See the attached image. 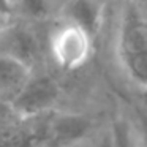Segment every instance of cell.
I'll use <instances>...</instances> for the list:
<instances>
[{
  "mask_svg": "<svg viewBox=\"0 0 147 147\" xmlns=\"http://www.w3.org/2000/svg\"><path fill=\"white\" fill-rule=\"evenodd\" d=\"M115 59L131 86L147 93V11L128 3L114 38Z\"/></svg>",
  "mask_w": 147,
  "mask_h": 147,
  "instance_id": "6da1fadb",
  "label": "cell"
},
{
  "mask_svg": "<svg viewBox=\"0 0 147 147\" xmlns=\"http://www.w3.org/2000/svg\"><path fill=\"white\" fill-rule=\"evenodd\" d=\"M49 51L59 68L73 71L81 68L90 59L93 38L79 27L62 21L49 36Z\"/></svg>",
  "mask_w": 147,
  "mask_h": 147,
  "instance_id": "7a4b0ae2",
  "label": "cell"
},
{
  "mask_svg": "<svg viewBox=\"0 0 147 147\" xmlns=\"http://www.w3.org/2000/svg\"><path fill=\"white\" fill-rule=\"evenodd\" d=\"M62 89L59 81L45 71L33 70L24 87L11 101L19 117H32L57 109Z\"/></svg>",
  "mask_w": 147,
  "mask_h": 147,
  "instance_id": "3957f363",
  "label": "cell"
},
{
  "mask_svg": "<svg viewBox=\"0 0 147 147\" xmlns=\"http://www.w3.org/2000/svg\"><path fill=\"white\" fill-rule=\"evenodd\" d=\"M0 52L35 70L36 62L41 57V43L29 24H11L0 30Z\"/></svg>",
  "mask_w": 147,
  "mask_h": 147,
  "instance_id": "277c9868",
  "label": "cell"
},
{
  "mask_svg": "<svg viewBox=\"0 0 147 147\" xmlns=\"http://www.w3.org/2000/svg\"><path fill=\"white\" fill-rule=\"evenodd\" d=\"M105 10L103 0H71L59 13L62 21L79 27L93 38L103 27Z\"/></svg>",
  "mask_w": 147,
  "mask_h": 147,
  "instance_id": "5b68a950",
  "label": "cell"
},
{
  "mask_svg": "<svg viewBox=\"0 0 147 147\" xmlns=\"http://www.w3.org/2000/svg\"><path fill=\"white\" fill-rule=\"evenodd\" d=\"M32 68L21 60L0 52V100L11 103L32 74Z\"/></svg>",
  "mask_w": 147,
  "mask_h": 147,
  "instance_id": "8992f818",
  "label": "cell"
},
{
  "mask_svg": "<svg viewBox=\"0 0 147 147\" xmlns=\"http://www.w3.org/2000/svg\"><path fill=\"white\" fill-rule=\"evenodd\" d=\"M112 147H139L131 119L125 112H119L109 123Z\"/></svg>",
  "mask_w": 147,
  "mask_h": 147,
  "instance_id": "52a82bcc",
  "label": "cell"
},
{
  "mask_svg": "<svg viewBox=\"0 0 147 147\" xmlns=\"http://www.w3.org/2000/svg\"><path fill=\"white\" fill-rule=\"evenodd\" d=\"M51 11V0H14L13 3V13H18L26 22L43 21Z\"/></svg>",
  "mask_w": 147,
  "mask_h": 147,
  "instance_id": "ba28073f",
  "label": "cell"
},
{
  "mask_svg": "<svg viewBox=\"0 0 147 147\" xmlns=\"http://www.w3.org/2000/svg\"><path fill=\"white\" fill-rule=\"evenodd\" d=\"M130 119L131 123H133L139 147H147V106L136 108L133 112V117L130 115Z\"/></svg>",
  "mask_w": 147,
  "mask_h": 147,
  "instance_id": "9c48e42d",
  "label": "cell"
},
{
  "mask_svg": "<svg viewBox=\"0 0 147 147\" xmlns=\"http://www.w3.org/2000/svg\"><path fill=\"white\" fill-rule=\"evenodd\" d=\"M16 119H19V115H18L16 111L13 109L11 103L2 101V100H0V130L8 127L10 123H13Z\"/></svg>",
  "mask_w": 147,
  "mask_h": 147,
  "instance_id": "30bf717a",
  "label": "cell"
},
{
  "mask_svg": "<svg viewBox=\"0 0 147 147\" xmlns=\"http://www.w3.org/2000/svg\"><path fill=\"white\" fill-rule=\"evenodd\" d=\"M11 13H13V8H11L10 2L8 0H0V16L8 18Z\"/></svg>",
  "mask_w": 147,
  "mask_h": 147,
  "instance_id": "8fae6325",
  "label": "cell"
},
{
  "mask_svg": "<svg viewBox=\"0 0 147 147\" xmlns=\"http://www.w3.org/2000/svg\"><path fill=\"white\" fill-rule=\"evenodd\" d=\"M68 2H71V0H51V7H52V10L60 11L62 8L68 3Z\"/></svg>",
  "mask_w": 147,
  "mask_h": 147,
  "instance_id": "7c38bea8",
  "label": "cell"
},
{
  "mask_svg": "<svg viewBox=\"0 0 147 147\" xmlns=\"http://www.w3.org/2000/svg\"><path fill=\"white\" fill-rule=\"evenodd\" d=\"M130 3H133L134 7L141 8V10L147 11V0H130Z\"/></svg>",
  "mask_w": 147,
  "mask_h": 147,
  "instance_id": "4fadbf2b",
  "label": "cell"
},
{
  "mask_svg": "<svg viewBox=\"0 0 147 147\" xmlns=\"http://www.w3.org/2000/svg\"><path fill=\"white\" fill-rule=\"evenodd\" d=\"M10 2V5H11V8H13V3H14V0H8Z\"/></svg>",
  "mask_w": 147,
  "mask_h": 147,
  "instance_id": "5bb4252c",
  "label": "cell"
}]
</instances>
